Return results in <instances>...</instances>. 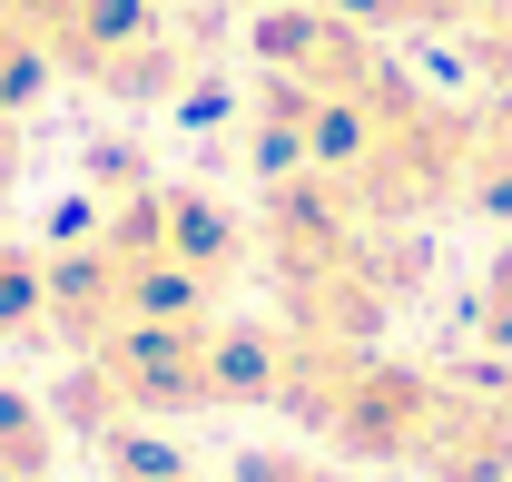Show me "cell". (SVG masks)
<instances>
[{
    "label": "cell",
    "instance_id": "obj_1",
    "mask_svg": "<svg viewBox=\"0 0 512 482\" xmlns=\"http://www.w3.org/2000/svg\"><path fill=\"white\" fill-rule=\"evenodd\" d=\"M463 207L512 227V89L473 109V168H463Z\"/></svg>",
    "mask_w": 512,
    "mask_h": 482
},
{
    "label": "cell",
    "instance_id": "obj_2",
    "mask_svg": "<svg viewBox=\"0 0 512 482\" xmlns=\"http://www.w3.org/2000/svg\"><path fill=\"white\" fill-rule=\"evenodd\" d=\"M444 40H453V60L473 69V79H483L493 99L512 89V0H463Z\"/></svg>",
    "mask_w": 512,
    "mask_h": 482
},
{
    "label": "cell",
    "instance_id": "obj_3",
    "mask_svg": "<svg viewBox=\"0 0 512 482\" xmlns=\"http://www.w3.org/2000/svg\"><path fill=\"white\" fill-rule=\"evenodd\" d=\"M306 10H335V20H365V30H434V40H444L463 0H306Z\"/></svg>",
    "mask_w": 512,
    "mask_h": 482
},
{
    "label": "cell",
    "instance_id": "obj_4",
    "mask_svg": "<svg viewBox=\"0 0 512 482\" xmlns=\"http://www.w3.org/2000/svg\"><path fill=\"white\" fill-rule=\"evenodd\" d=\"M40 305H50V276H40V256L0 246V335H20V325H30Z\"/></svg>",
    "mask_w": 512,
    "mask_h": 482
},
{
    "label": "cell",
    "instance_id": "obj_5",
    "mask_svg": "<svg viewBox=\"0 0 512 482\" xmlns=\"http://www.w3.org/2000/svg\"><path fill=\"white\" fill-rule=\"evenodd\" d=\"M473 315H483V335H493V345H512V246L483 266V296H473Z\"/></svg>",
    "mask_w": 512,
    "mask_h": 482
},
{
    "label": "cell",
    "instance_id": "obj_6",
    "mask_svg": "<svg viewBox=\"0 0 512 482\" xmlns=\"http://www.w3.org/2000/svg\"><path fill=\"white\" fill-rule=\"evenodd\" d=\"M158 10H168V0H158Z\"/></svg>",
    "mask_w": 512,
    "mask_h": 482
}]
</instances>
